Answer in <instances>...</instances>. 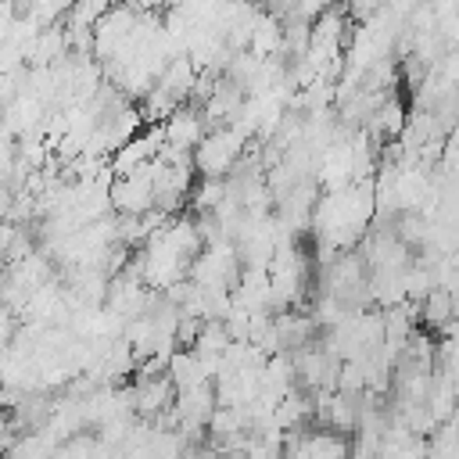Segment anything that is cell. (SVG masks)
I'll return each instance as SVG.
<instances>
[{"label":"cell","mask_w":459,"mask_h":459,"mask_svg":"<svg viewBox=\"0 0 459 459\" xmlns=\"http://www.w3.org/2000/svg\"><path fill=\"white\" fill-rule=\"evenodd\" d=\"M237 154H240V136L230 133V129H215V133H208L201 140V147L194 151V161H197L201 172L222 176V172H230V165H233Z\"/></svg>","instance_id":"obj_1"}]
</instances>
